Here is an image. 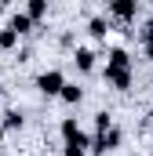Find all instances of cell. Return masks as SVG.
<instances>
[{"label": "cell", "mask_w": 153, "mask_h": 156, "mask_svg": "<svg viewBox=\"0 0 153 156\" xmlns=\"http://www.w3.org/2000/svg\"><path fill=\"white\" fill-rule=\"evenodd\" d=\"M80 94H84V91H80L76 83H66V87H62V98H66V102H80Z\"/></svg>", "instance_id": "cell-11"}, {"label": "cell", "mask_w": 153, "mask_h": 156, "mask_svg": "<svg viewBox=\"0 0 153 156\" xmlns=\"http://www.w3.org/2000/svg\"><path fill=\"white\" fill-rule=\"evenodd\" d=\"M15 44H18V33H15V29H11V26H7V29H4V33H0V47H4V51H7V47H15Z\"/></svg>", "instance_id": "cell-10"}, {"label": "cell", "mask_w": 153, "mask_h": 156, "mask_svg": "<svg viewBox=\"0 0 153 156\" xmlns=\"http://www.w3.org/2000/svg\"><path fill=\"white\" fill-rule=\"evenodd\" d=\"M146 40H153V18L146 22Z\"/></svg>", "instance_id": "cell-15"}, {"label": "cell", "mask_w": 153, "mask_h": 156, "mask_svg": "<svg viewBox=\"0 0 153 156\" xmlns=\"http://www.w3.org/2000/svg\"><path fill=\"white\" fill-rule=\"evenodd\" d=\"M4 4H11V0H4Z\"/></svg>", "instance_id": "cell-17"}, {"label": "cell", "mask_w": 153, "mask_h": 156, "mask_svg": "<svg viewBox=\"0 0 153 156\" xmlns=\"http://www.w3.org/2000/svg\"><path fill=\"white\" fill-rule=\"evenodd\" d=\"M73 62H76V69H84V73H88V69H95V55H91L88 47H80V51H76Z\"/></svg>", "instance_id": "cell-6"}, {"label": "cell", "mask_w": 153, "mask_h": 156, "mask_svg": "<svg viewBox=\"0 0 153 156\" xmlns=\"http://www.w3.org/2000/svg\"><path fill=\"white\" fill-rule=\"evenodd\" d=\"M110 11H113V18H120V22H131L135 11H139V0H110Z\"/></svg>", "instance_id": "cell-5"}, {"label": "cell", "mask_w": 153, "mask_h": 156, "mask_svg": "<svg viewBox=\"0 0 153 156\" xmlns=\"http://www.w3.org/2000/svg\"><path fill=\"white\" fill-rule=\"evenodd\" d=\"M26 15H29L33 22H40V18L47 15V0H29V7H26Z\"/></svg>", "instance_id": "cell-7"}, {"label": "cell", "mask_w": 153, "mask_h": 156, "mask_svg": "<svg viewBox=\"0 0 153 156\" xmlns=\"http://www.w3.org/2000/svg\"><path fill=\"white\" fill-rule=\"evenodd\" d=\"M62 156H84V145H66V153Z\"/></svg>", "instance_id": "cell-14"}, {"label": "cell", "mask_w": 153, "mask_h": 156, "mask_svg": "<svg viewBox=\"0 0 153 156\" xmlns=\"http://www.w3.org/2000/svg\"><path fill=\"white\" fill-rule=\"evenodd\" d=\"M146 55H150V58H153V40H146Z\"/></svg>", "instance_id": "cell-16"}, {"label": "cell", "mask_w": 153, "mask_h": 156, "mask_svg": "<svg viewBox=\"0 0 153 156\" xmlns=\"http://www.w3.org/2000/svg\"><path fill=\"white\" fill-rule=\"evenodd\" d=\"M29 26H33V18H29V15H15V18H11V29H15L18 37H22V33H29Z\"/></svg>", "instance_id": "cell-8"}, {"label": "cell", "mask_w": 153, "mask_h": 156, "mask_svg": "<svg viewBox=\"0 0 153 156\" xmlns=\"http://www.w3.org/2000/svg\"><path fill=\"white\" fill-rule=\"evenodd\" d=\"M106 80L113 83L117 91H128V87H131V80H135V73H131V66H120V62H110V66H106Z\"/></svg>", "instance_id": "cell-1"}, {"label": "cell", "mask_w": 153, "mask_h": 156, "mask_svg": "<svg viewBox=\"0 0 153 156\" xmlns=\"http://www.w3.org/2000/svg\"><path fill=\"white\" fill-rule=\"evenodd\" d=\"M117 145H120V131H117V127L99 131V138L91 142V149H95V153H106V149H117Z\"/></svg>", "instance_id": "cell-4"}, {"label": "cell", "mask_w": 153, "mask_h": 156, "mask_svg": "<svg viewBox=\"0 0 153 156\" xmlns=\"http://www.w3.org/2000/svg\"><path fill=\"white\" fill-rule=\"evenodd\" d=\"M15 127H22V116L18 113H4V131H15Z\"/></svg>", "instance_id": "cell-12"}, {"label": "cell", "mask_w": 153, "mask_h": 156, "mask_svg": "<svg viewBox=\"0 0 153 156\" xmlns=\"http://www.w3.org/2000/svg\"><path fill=\"white\" fill-rule=\"evenodd\" d=\"M62 138H66V145H84V149L91 145V142H88V134L80 131V123H76L73 116H69V120H62Z\"/></svg>", "instance_id": "cell-3"}, {"label": "cell", "mask_w": 153, "mask_h": 156, "mask_svg": "<svg viewBox=\"0 0 153 156\" xmlns=\"http://www.w3.org/2000/svg\"><path fill=\"white\" fill-rule=\"evenodd\" d=\"M88 33H91L95 40H102L106 33H110V26H106V18H91V26H88Z\"/></svg>", "instance_id": "cell-9"}, {"label": "cell", "mask_w": 153, "mask_h": 156, "mask_svg": "<svg viewBox=\"0 0 153 156\" xmlns=\"http://www.w3.org/2000/svg\"><path fill=\"white\" fill-rule=\"evenodd\" d=\"M95 123H99V131H106V127H113V120L106 116V113H99V116H95Z\"/></svg>", "instance_id": "cell-13"}, {"label": "cell", "mask_w": 153, "mask_h": 156, "mask_svg": "<svg viewBox=\"0 0 153 156\" xmlns=\"http://www.w3.org/2000/svg\"><path fill=\"white\" fill-rule=\"evenodd\" d=\"M37 87L44 91V94H62V87H66V80H62V73H58V69H47V73H40Z\"/></svg>", "instance_id": "cell-2"}]
</instances>
